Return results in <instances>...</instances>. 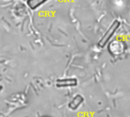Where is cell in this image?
Wrapping results in <instances>:
<instances>
[{"label":"cell","instance_id":"cell-1","mask_svg":"<svg viewBox=\"0 0 130 117\" xmlns=\"http://www.w3.org/2000/svg\"><path fill=\"white\" fill-rule=\"evenodd\" d=\"M48 0H27V5L33 10L40 7Z\"/></svg>","mask_w":130,"mask_h":117}]
</instances>
